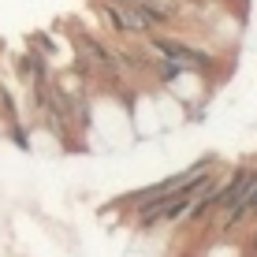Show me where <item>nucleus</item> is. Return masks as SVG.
Wrapping results in <instances>:
<instances>
[{
  "mask_svg": "<svg viewBox=\"0 0 257 257\" xmlns=\"http://www.w3.org/2000/svg\"><path fill=\"white\" fill-rule=\"evenodd\" d=\"M246 212H253V216H257V183H253V190H250V198H246Z\"/></svg>",
  "mask_w": 257,
  "mask_h": 257,
  "instance_id": "2",
  "label": "nucleus"
},
{
  "mask_svg": "<svg viewBox=\"0 0 257 257\" xmlns=\"http://www.w3.org/2000/svg\"><path fill=\"white\" fill-rule=\"evenodd\" d=\"M123 4H142V0H123Z\"/></svg>",
  "mask_w": 257,
  "mask_h": 257,
  "instance_id": "3",
  "label": "nucleus"
},
{
  "mask_svg": "<svg viewBox=\"0 0 257 257\" xmlns=\"http://www.w3.org/2000/svg\"><path fill=\"white\" fill-rule=\"evenodd\" d=\"M104 15H108L112 30H119V34H142V30L149 26V23L138 15V8H123V12H119L116 4H104Z\"/></svg>",
  "mask_w": 257,
  "mask_h": 257,
  "instance_id": "1",
  "label": "nucleus"
}]
</instances>
